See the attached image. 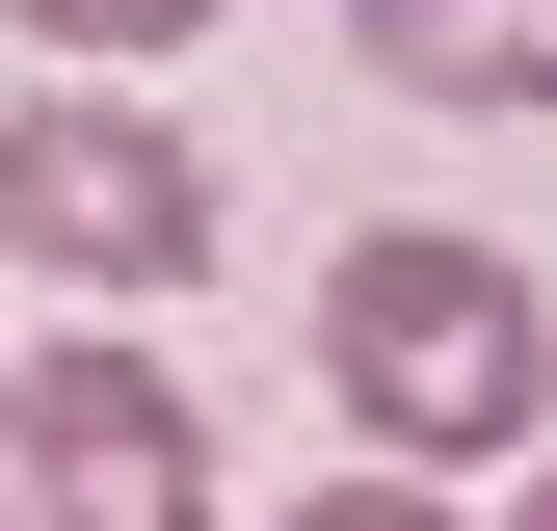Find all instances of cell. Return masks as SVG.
I'll return each mask as SVG.
<instances>
[{"instance_id":"6","label":"cell","mask_w":557,"mask_h":531,"mask_svg":"<svg viewBox=\"0 0 557 531\" xmlns=\"http://www.w3.org/2000/svg\"><path fill=\"white\" fill-rule=\"evenodd\" d=\"M293 531H451V479H319Z\"/></svg>"},{"instance_id":"7","label":"cell","mask_w":557,"mask_h":531,"mask_svg":"<svg viewBox=\"0 0 557 531\" xmlns=\"http://www.w3.org/2000/svg\"><path fill=\"white\" fill-rule=\"evenodd\" d=\"M505 531H557V452H531V505H505Z\"/></svg>"},{"instance_id":"3","label":"cell","mask_w":557,"mask_h":531,"mask_svg":"<svg viewBox=\"0 0 557 531\" xmlns=\"http://www.w3.org/2000/svg\"><path fill=\"white\" fill-rule=\"evenodd\" d=\"M0 531H213V398H186L160 346L0 372Z\"/></svg>"},{"instance_id":"2","label":"cell","mask_w":557,"mask_h":531,"mask_svg":"<svg viewBox=\"0 0 557 531\" xmlns=\"http://www.w3.org/2000/svg\"><path fill=\"white\" fill-rule=\"evenodd\" d=\"M0 239L81 266V293H186V266H213V160H186L160 107H107V81H27L0 107Z\"/></svg>"},{"instance_id":"5","label":"cell","mask_w":557,"mask_h":531,"mask_svg":"<svg viewBox=\"0 0 557 531\" xmlns=\"http://www.w3.org/2000/svg\"><path fill=\"white\" fill-rule=\"evenodd\" d=\"M0 27H27V53H186L213 0H0Z\"/></svg>"},{"instance_id":"4","label":"cell","mask_w":557,"mask_h":531,"mask_svg":"<svg viewBox=\"0 0 557 531\" xmlns=\"http://www.w3.org/2000/svg\"><path fill=\"white\" fill-rule=\"evenodd\" d=\"M345 53L398 107H557V0H345Z\"/></svg>"},{"instance_id":"1","label":"cell","mask_w":557,"mask_h":531,"mask_svg":"<svg viewBox=\"0 0 557 531\" xmlns=\"http://www.w3.org/2000/svg\"><path fill=\"white\" fill-rule=\"evenodd\" d=\"M319 398L372 425V479H478V452H557V319H531L505 239L398 213V239L319 266Z\"/></svg>"}]
</instances>
